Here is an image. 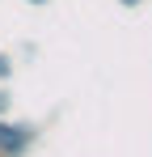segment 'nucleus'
I'll list each match as a JSON object with an SVG mask.
<instances>
[{
  "label": "nucleus",
  "mask_w": 152,
  "mask_h": 157,
  "mask_svg": "<svg viewBox=\"0 0 152 157\" xmlns=\"http://www.w3.org/2000/svg\"><path fill=\"white\" fill-rule=\"evenodd\" d=\"M4 110H9V94L0 89V115H4Z\"/></svg>",
  "instance_id": "obj_3"
},
{
  "label": "nucleus",
  "mask_w": 152,
  "mask_h": 157,
  "mask_svg": "<svg viewBox=\"0 0 152 157\" xmlns=\"http://www.w3.org/2000/svg\"><path fill=\"white\" fill-rule=\"evenodd\" d=\"M123 4H139V0H123Z\"/></svg>",
  "instance_id": "obj_5"
},
{
  "label": "nucleus",
  "mask_w": 152,
  "mask_h": 157,
  "mask_svg": "<svg viewBox=\"0 0 152 157\" xmlns=\"http://www.w3.org/2000/svg\"><path fill=\"white\" fill-rule=\"evenodd\" d=\"M9 72H13V59H9V55H0V81H9Z\"/></svg>",
  "instance_id": "obj_2"
},
{
  "label": "nucleus",
  "mask_w": 152,
  "mask_h": 157,
  "mask_svg": "<svg viewBox=\"0 0 152 157\" xmlns=\"http://www.w3.org/2000/svg\"><path fill=\"white\" fill-rule=\"evenodd\" d=\"M30 140H34L30 123H4L0 119V157H21Z\"/></svg>",
  "instance_id": "obj_1"
},
{
  "label": "nucleus",
  "mask_w": 152,
  "mask_h": 157,
  "mask_svg": "<svg viewBox=\"0 0 152 157\" xmlns=\"http://www.w3.org/2000/svg\"><path fill=\"white\" fill-rule=\"evenodd\" d=\"M30 4H47V0H30Z\"/></svg>",
  "instance_id": "obj_4"
}]
</instances>
